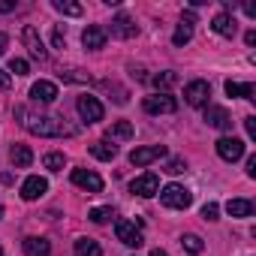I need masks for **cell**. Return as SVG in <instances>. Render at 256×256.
<instances>
[{
    "instance_id": "43",
    "label": "cell",
    "mask_w": 256,
    "mask_h": 256,
    "mask_svg": "<svg viewBox=\"0 0 256 256\" xmlns=\"http://www.w3.org/2000/svg\"><path fill=\"white\" fill-rule=\"evenodd\" d=\"M0 256H4V247H0Z\"/></svg>"
},
{
    "instance_id": "16",
    "label": "cell",
    "mask_w": 256,
    "mask_h": 256,
    "mask_svg": "<svg viewBox=\"0 0 256 256\" xmlns=\"http://www.w3.org/2000/svg\"><path fill=\"white\" fill-rule=\"evenodd\" d=\"M211 30L220 34V36H235L238 24H235V18H232L229 12H217V16L211 18Z\"/></svg>"
},
{
    "instance_id": "1",
    "label": "cell",
    "mask_w": 256,
    "mask_h": 256,
    "mask_svg": "<svg viewBox=\"0 0 256 256\" xmlns=\"http://www.w3.org/2000/svg\"><path fill=\"white\" fill-rule=\"evenodd\" d=\"M16 114L22 118V126H24V130H30L34 136H42V139H60V136H72V133H76V130H70L60 118H52V114H30L24 106L16 108Z\"/></svg>"
},
{
    "instance_id": "14",
    "label": "cell",
    "mask_w": 256,
    "mask_h": 256,
    "mask_svg": "<svg viewBox=\"0 0 256 256\" xmlns=\"http://www.w3.org/2000/svg\"><path fill=\"white\" fill-rule=\"evenodd\" d=\"M136 34H139V28L133 24V18H130V16H124V12H120V16H114V18H112V36L133 40Z\"/></svg>"
},
{
    "instance_id": "35",
    "label": "cell",
    "mask_w": 256,
    "mask_h": 256,
    "mask_svg": "<svg viewBox=\"0 0 256 256\" xmlns=\"http://www.w3.org/2000/svg\"><path fill=\"white\" fill-rule=\"evenodd\" d=\"M244 126H247V136L250 139H256V118L250 114V118H244Z\"/></svg>"
},
{
    "instance_id": "22",
    "label": "cell",
    "mask_w": 256,
    "mask_h": 256,
    "mask_svg": "<svg viewBox=\"0 0 256 256\" xmlns=\"http://www.w3.org/2000/svg\"><path fill=\"white\" fill-rule=\"evenodd\" d=\"M90 154H94L96 160L108 163V160H114V157H118V148H114V145H108V139H100V142H94V145H90Z\"/></svg>"
},
{
    "instance_id": "10",
    "label": "cell",
    "mask_w": 256,
    "mask_h": 256,
    "mask_svg": "<svg viewBox=\"0 0 256 256\" xmlns=\"http://www.w3.org/2000/svg\"><path fill=\"white\" fill-rule=\"evenodd\" d=\"M160 157H166V145H148V148H136L130 154V163L133 166H148V163H154Z\"/></svg>"
},
{
    "instance_id": "36",
    "label": "cell",
    "mask_w": 256,
    "mask_h": 256,
    "mask_svg": "<svg viewBox=\"0 0 256 256\" xmlns=\"http://www.w3.org/2000/svg\"><path fill=\"white\" fill-rule=\"evenodd\" d=\"M10 84H12L10 72H4V70H0V90H10Z\"/></svg>"
},
{
    "instance_id": "8",
    "label": "cell",
    "mask_w": 256,
    "mask_h": 256,
    "mask_svg": "<svg viewBox=\"0 0 256 256\" xmlns=\"http://www.w3.org/2000/svg\"><path fill=\"white\" fill-rule=\"evenodd\" d=\"M208 96H211V84L208 82H190L187 88H184V100H187V106H205L208 102Z\"/></svg>"
},
{
    "instance_id": "15",
    "label": "cell",
    "mask_w": 256,
    "mask_h": 256,
    "mask_svg": "<svg viewBox=\"0 0 256 256\" xmlns=\"http://www.w3.org/2000/svg\"><path fill=\"white\" fill-rule=\"evenodd\" d=\"M30 100H34V102H42V106L54 102V100H58V84H54V82H36V84L30 88Z\"/></svg>"
},
{
    "instance_id": "27",
    "label": "cell",
    "mask_w": 256,
    "mask_h": 256,
    "mask_svg": "<svg viewBox=\"0 0 256 256\" xmlns=\"http://www.w3.org/2000/svg\"><path fill=\"white\" fill-rule=\"evenodd\" d=\"M181 244H184V250H187V253H202V247H205V244H202V238H199V235H193V232H187V235L181 238Z\"/></svg>"
},
{
    "instance_id": "18",
    "label": "cell",
    "mask_w": 256,
    "mask_h": 256,
    "mask_svg": "<svg viewBox=\"0 0 256 256\" xmlns=\"http://www.w3.org/2000/svg\"><path fill=\"white\" fill-rule=\"evenodd\" d=\"M22 247H24V256H48V253H52V244H48L46 238H36V235L24 238Z\"/></svg>"
},
{
    "instance_id": "28",
    "label": "cell",
    "mask_w": 256,
    "mask_h": 256,
    "mask_svg": "<svg viewBox=\"0 0 256 256\" xmlns=\"http://www.w3.org/2000/svg\"><path fill=\"white\" fill-rule=\"evenodd\" d=\"M58 12H64V16H82V6L78 4H70V0H54L52 4Z\"/></svg>"
},
{
    "instance_id": "13",
    "label": "cell",
    "mask_w": 256,
    "mask_h": 256,
    "mask_svg": "<svg viewBox=\"0 0 256 256\" xmlns=\"http://www.w3.org/2000/svg\"><path fill=\"white\" fill-rule=\"evenodd\" d=\"M22 40H24V46H28L30 58H36V60H46V46H42V40H40V30H36L34 24H28V28L22 30Z\"/></svg>"
},
{
    "instance_id": "9",
    "label": "cell",
    "mask_w": 256,
    "mask_h": 256,
    "mask_svg": "<svg viewBox=\"0 0 256 256\" xmlns=\"http://www.w3.org/2000/svg\"><path fill=\"white\" fill-rule=\"evenodd\" d=\"M72 184L88 190V193H100L102 190V178L96 172H90V169H72Z\"/></svg>"
},
{
    "instance_id": "30",
    "label": "cell",
    "mask_w": 256,
    "mask_h": 256,
    "mask_svg": "<svg viewBox=\"0 0 256 256\" xmlns=\"http://www.w3.org/2000/svg\"><path fill=\"white\" fill-rule=\"evenodd\" d=\"M112 217H114L112 208H94V211H90V220H94V223H108Z\"/></svg>"
},
{
    "instance_id": "41",
    "label": "cell",
    "mask_w": 256,
    "mask_h": 256,
    "mask_svg": "<svg viewBox=\"0 0 256 256\" xmlns=\"http://www.w3.org/2000/svg\"><path fill=\"white\" fill-rule=\"evenodd\" d=\"M151 256H169V253H166V250H160V247H157V250H154V253H151Z\"/></svg>"
},
{
    "instance_id": "33",
    "label": "cell",
    "mask_w": 256,
    "mask_h": 256,
    "mask_svg": "<svg viewBox=\"0 0 256 256\" xmlns=\"http://www.w3.org/2000/svg\"><path fill=\"white\" fill-rule=\"evenodd\" d=\"M184 169H187V163H184V160H178V157L166 163V172H169V175H181Z\"/></svg>"
},
{
    "instance_id": "31",
    "label": "cell",
    "mask_w": 256,
    "mask_h": 256,
    "mask_svg": "<svg viewBox=\"0 0 256 256\" xmlns=\"http://www.w3.org/2000/svg\"><path fill=\"white\" fill-rule=\"evenodd\" d=\"M217 214H220V205H217V202H208V205H202V220H220Z\"/></svg>"
},
{
    "instance_id": "12",
    "label": "cell",
    "mask_w": 256,
    "mask_h": 256,
    "mask_svg": "<svg viewBox=\"0 0 256 256\" xmlns=\"http://www.w3.org/2000/svg\"><path fill=\"white\" fill-rule=\"evenodd\" d=\"M205 124L208 126H217V130H229L232 126V114L223 108V106H205Z\"/></svg>"
},
{
    "instance_id": "19",
    "label": "cell",
    "mask_w": 256,
    "mask_h": 256,
    "mask_svg": "<svg viewBox=\"0 0 256 256\" xmlns=\"http://www.w3.org/2000/svg\"><path fill=\"white\" fill-rule=\"evenodd\" d=\"M190 40H193V12H187V16L181 18V24H178L175 36H172V42H175V46H187Z\"/></svg>"
},
{
    "instance_id": "2",
    "label": "cell",
    "mask_w": 256,
    "mask_h": 256,
    "mask_svg": "<svg viewBox=\"0 0 256 256\" xmlns=\"http://www.w3.org/2000/svg\"><path fill=\"white\" fill-rule=\"evenodd\" d=\"M160 202H163L166 208H178V211H184V208H190L193 193H190L184 184H166V187L160 190Z\"/></svg>"
},
{
    "instance_id": "3",
    "label": "cell",
    "mask_w": 256,
    "mask_h": 256,
    "mask_svg": "<svg viewBox=\"0 0 256 256\" xmlns=\"http://www.w3.org/2000/svg\"><path fill=\"white\" fill-rule=\"evenodd\" d=\"M114 235H118V241L126 244V247H142V244H145L142 226H139L136 220H118V223H114Z\"/></svg>"
},
{
    "instance_id": "42",
    "label": "cell",
    "mask_w": 256,
    "mask_h": 256,
    "mask_svg": "<svg viewBox=\"0 0 256 256\" xmlns=\"http://www.w3.org/2000/svg\"><path fill=\"white\" fill-rule=\"evenodd\" d=\"M0 217H4V205H0Z\"/></svg>"
},
{
    "instance_id": "11",
    "label": "cell",
    "mask_w": 256,
    "mask_h": 256,
    "mask_svg": "<svg viewBox=\"0 0 256 256\" xmlns=\"http://www.w3.org/2000/svg\"><path fill=\"white\" fill-rule=\"evenodd\" d=\"M46 190H48V181L40 178V175H30V178L22 184V199H24V202H36V199L46 196Z\"/></svg>"
},
{
    "instance_id": "39",
    "label": "cell",
    "mask_w": 256,
    "mask_h": 256,
    "mask_svg": "<svg viewBox=\"0 0 256 256\" xmlns=\"http://www.w3.org/2000/svg\"><path fill=\"white\" fill-rule=\"evenodd\" d=\"M6 46H10V36H6V34H0V54L6 52Z\"/></svg>"
},
{
    "instance_id": "6",
    "label": "cell",
    "mask_w": 256,
    "mask_h": 256,
    "mask_svg": "<svg viewBox=\"0 0 256 256\" xmlns=\"http://www.w3.org/2000/svg\"><path fill=\"white\" fill-rule=\"evenodd\" d=\"M130 193H136V196H142V199H151V196L160 193V178H157L154 172H145V175H139V178L130 184Z\"/></svg>"
},
{
    "instance_id": "5",
    "label": "cell",
    "mask_w": 256,
    "mask_h": 256,
    "mask_svg": "<svg viewBox=\"0 0 256 256\" xmlns=\"http://www.w3.org/2000/svg\"><path fill=\"white\" fill-rule=\"evenodd\" d=\"M76 108H78V114H82L84 124H96V120H102V102H100L96 96H90V94L78 96V100H76Z\"/></svg>"
},
{
    "instance_id": "21",
    "label": "cell",
    "mask_w": 256,
    "mask_h": 256,
    "mask_svg": "<svg viewBox=\"0 0 256 256\" xmlns=\"http://www.w3.org/2000/svg\"><path fill=\"white\" fill-rule=\"evenodd\" d=\"M226 94L241 96V100H256V88L250 82H226Z\"/></svg>"
},
{
    "instance_id": "17",
    "label": "cell",
    "mask_w": 256,
    "mask_h": 256,
    "mask_svg": "<svg viewBox=\"0 0 256 256\" xmlns=\"http://www.w3.org/2000/svg\"><path fill=\"white\" fill-rule=\"evenodd\" d=\"M106 30L100 28V24H90L84 34H82V42H84V48H90V52H100L102 46H106Z\"/></svg>"
},
{
    "instance_id": "20",
    "label": "cell",
    "mask_w": 256,
    "mask_h": 256,
    "mask_svg": "<svg viewBox=\"0 0 256 256\" xmlns=\"http://www.w3.org/2000/svg\"><path fill=\"white\" fill-rule=\"evenodd\" d=\"M10 160H12V166L28 169V166L34 163V151H30L28 145H12V148H10Z\"/></svg>"
},
{
    "instance_id": "26",
    "label": "cell",
    "mask_w": 256,
    "mask_h": 256,
    "mask_svg": "<svg viewBox=\"0 0 256 256\" xmlns=\"http://www.w3.org/2000/svg\"><path fill=\"white\" fill-rule=\"evenodd\" d=\"M108 136H112V139H130V136H133V124H130V120H118V124H112Z\"/></svg>"
},
{
    "instance_id": "40",
    "label": "cell",
    "mask_w": 256,
    "mask_h": 256,
    "mask_svg": "<svg viewBox=\"0 0 256 256\" xmlns=\"http://www.w3.org/2000/svg\"><path fill=\"white\" fill-rule=\"evenodd\" d=\"M244 40H247V46H256V30H247V36H244Z\"/></svg>"
},
{
    "instance_id": "32",
    "label": "cell",
    "mask_w": 256,
    "mask_h": 256,
    "mask_svg": "<svg viewBox=\"0 0 256 256\" xmlns=\"http://www.w3.org/2000/svg\"><path fill=\"white\" fill-rule=\"evenodd\" d=\"M10 72H16V76H28V60L12 58V60H10Z\"/></svg>"
},
{
    "instance_id": "4",
    "label": "cell",
    "mask_w": 256,
    "mask_h": 256,
    "mask_svg": "<svg viewBox=\"0 0 256 256\" xmlns=\"http://www.w3.org/2000/svg\"><path fill=\"white\" fill-rule=\"evenodd\" d=\"M142 106H145L148 114H172V112H178V102L169 94H151V96H145Z\"/></svg>"
},
{
    "instance_id": "25",
    "label": "cell",
    "mask_w": 256,
    "mask_h": 256,
    "mask_svg": "<svg viewBox=\"0 0 256 256\" xmlns=\"http://www.w3.org/2000/svg\"><path fill=\"white\" fill-rule=\"evenodd\" d=\"M172 84H178V72H172V70H166V72H157L154 76V88L163 94L166 88H172Z\"/></svg>"
},
{
    "instance_id": "29",
    "label": "cell",
    "mask_w": 256,
    "mask_h": 256,
    "mask_svg": "<svg viewBox=\"0 0 256 256\" xmlns=\"http://www.w3.org/2000/svg\"><path fill=\"white\" fill-rule=\"evenodd\" d=\"M42 163H46V169H48V172H60L66 160H64V154H46V157H42Z\"/></svg>"
},
{
    "instance_id": "37",
    "label": "cell",
    "mask_w": 256,
    "mask_h": 256,
    "mask_svg": "<svg viewBox=\"0 0 256 256\" xmlns=\"http://www.w3.org/2000/svg\"><path fill=\"white\" fill-rule=\"evenodd\" d=\"M247 178H256V157L247 160Z\"/></svg>"
},
{
    "instance_id": "7",
    "label": "cell",
    "mask_w": 256,
    "mask_h": 256,
    "mask_svg": "<svg viewBox=\"0 0 256 256\" xmlns=\"http://www.w3.org/2000/svg\"><path fill=\"white\" fill-rule=\"evenodd\" d=\"M217 154H220L226 163H235V160L244 157V142L235 139V136H223V139H217Z\"/></svg>"
},
{
    "instance_id": "23",
    "label": "cell",
    "mask_w": 256,
    "mask_h": 256,
    "mask_svg": "<svg viewBox=\"0 0 256 256\" xmlns=\"http://www.w3.org/2000/svg\"><path fill=\"white\" fill-rule=\"evenodd\" d=\"M226 211H229V217H250L253 214V202L250 199H229Z\"/></svg>"
},
{
    "instance_id": "34",
    "label": "cell",
    "mask_w": 256,
    "mask_h": 256,
    "mask_svg": "<svg viewBox=\"0 0 256 256\" xmlns=\"http://www.w3.org/2000/svg\"><path fill=\"white\" fill-rule=\"evenodd\" d=\"M52 42H54V48H64L66 36H64V30H60V28H54V34H52Z\"/></svg>"
},
{
    "instance_id": "24",
    "label": "cell",
    "mask_w": 256,
    "mask_h": 256,
    "mask_svg": "<svg viewBox=\"0 0 256 256\" xmlns=\"http://www.w3.org/2000/svg\"><path fill=\"white\" fill-rule=\"evenodd\" d=\"M76 256H102V247L94 241V238H78L76 247H72Z\"/></svg>"
},
{
    "instance_id": "38",
    "label": "cell",
    "mask_w": 256,
    "mask_h": 256,
    "mask_svg": "<svg viewBox=\"0 0 256 256\" xmlns=\"http://www.w3.org/2000/svg\"><path fill=\"white\" fill-rule=\"evenodd\" d=\"M12 10H16L12 0H0V12H12Z\"/></svg>"
}]
</instances>
